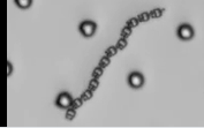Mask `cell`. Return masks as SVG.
Returning <instances> with one entry per match:
<instances>
[{"instance_id":"obj_5","label":"cell","mask_w":204,"mask_h":128,"mask_svg":"<svg viewBox=\"0 0 204 128\" xmlns=\"http://www.w3.org/2000/svg\"><path fill=\"white\" fill-rule=\"evenodd\" d=\"M14 2L21 9H28L32 5V0H14Z\"/></svg>"},{"instance_id":"obj_13","label":"cell","mask_w":204,"mask_h":128,"mask_svg":"<svg viewBox=\"0 0 204 128\" xmlns=\"http://www.w3.org/2000/svg\"><path fill=\"white\" fill-rule=\"evenodd\" d=\"M117 53H118L117 46H110V48H107L106 51H105V55L110 57V58L114 57V55H117Z\"/></svg>"},{"instance_id":"obj_11","label":"cell","mask_w":204,"mask_h":128,"mask_svg":"<svg viewBox=\"0 0 204 128\" xmlns=\"http://www.w3.org/2000/svg\"><path fill=\"white\" fill-rule=\"evenodd\" d=\"M128 45V43H127V38H124V37H121L119 41L117 42V49L118 50H124L126 49V46Z\"/></svg>"},{"instance_id":"obj_2","label":"cell","mask_w":204,"mask_h":128,"mask_svg":"<svg viewBox=\"0 0 204 128\" xmlns=\"http://www.w3.org/2000/svg\"><path fill=\"white\" fill-rule=\"evenodd\" d=\"M79 30H80L81 35L86 38H90L95 35V32L97 30V25L96 22L90 21V20H86V21H82L79 25Z\"/></svg>"},{"instance_id":"obj_18","label":"cell","mask_w":204,"mask_h":128,"mask_svg":"<svg viewBox=\"0 0 204 128\" xmlns=\"http://www.w3.org/2000/svg\"><path fill=\"white\" fill-rule=\"evenodd\" d=\"M13 73V66H12V64L9 62V61H7V76L9 77L11 75H12Z\"/></svg>"},{"instance_id":"obj_17","label":"cell","mask_w":204,"mask_h":128,"mask_svg":"<svg viewBox=\"0 0 204 128\" xmlns=\"http://www.w3.org/2000/svg\"><path fill=\"white\" fill-rule=\"evenodd\" d=\"M83 103H84V100H83V99H82L81 97H77V98H75L74 100H73L72 106H73L74 109H79V107H81V106L83 105Z\"/></svg>"},{"instance_id":"obj_3","label":"cell","mask_w":204,"mask_h":128,"mask_svg":"<svg viewBox=\"0 0 204 128\" xmlns=\"http://www.w3.org/2000/svg\"><path fill=\"white\" fill-rule=\"evenodd\" d=\"M127 83L133 89H140L144 85V76H143V74L141 72L134 71V72H131L128 75Z\"/></svg>"},{"instance_id":"obj_10","label":"cell","mask_w":204,"mask_h":128,"mask_svg":"<svg viewBox=\"0 0 204 128\" xmlns=\"http://www.w3.org/2000/svg\"><path fill=\"white\" fill-rule=\"evenodd\" d=\"M99 87V81L98 79H95V77H92V79L89 81V84H88V88L90 89V90H92V91H95L97 88Z\"/></svg>"},{"instance_id":"obj_16","label":"cell","mask_w":204,"mask_h":128,"mask_svg":"<svg viewBox=\"0 0 204 128\" xmlns=\"http://www.w3.org/2000/svg\"><path fill=\"white\" fill-rule=\"evenodd\" d=\"M103 74H104V72H103V68L98 66V67H96L95 69H93L92 77H95V79H99V77H102V76H103Z\"/></svg>"},{"instance_id":"obj_9","label":"cell","mask_w":204,"mask_h":128,"mask_svg":"<svg viewBox=\"0 0 204 128\" xmlns=\"http://www.w3.org/2000/svg\"><path fill=\"white\" fill-rule=\"evenodd\" d=\"M110 62H111V58H110V57H107V55H105V57H103V58L99 60L98 66L104 69V68H106L108 65H110Z\"/></svg>"},{"instance_id":"obj_12","label":"cell","mask_w":204,"mask_h":128,"mask_svg":"<svg viewBox=\"0 0 204 128\" xmlns=\"http://www.w3.org/2000/svg\"><path fill=\"white\" fill-rule=\"evenodd\" d=\"M138 25H140V20L137 18H130L129 20L127 21V23H126V25L130 27L131 29H133V28H136Z\"/></svg>"},{"instance_id":"obj_4","label":"cell","mask_w":204,"mask_h":128,"mask_svg":"<svg viewBox=\"0 0 204 128\" xmlns=\"http://www.w3.org/2000/svg\"><path fill=\"white\" fill-rule=\"evenodd\" d=\"M73 100H74V98L72 97V95L69 92H60L56 99V106H58L59 109H62V110H66L72 106Z\"/></svg>"},{"instance_id":"obj_7","label":"cell","mask_w":204,"mask_h":128,"mask_svg":"<svg viewBox=\"0 0 204 128\" xmlns=\"http://www.w3.org/2000/svg\"><path fill=\"white\" fill-rule=\"evenodd\" d=\"M164 11H165L164 8H155L150 12V16H151V18H159L163 15Z\"/></svg>"},{"instance_id":"obj_8","label":"cell","mask_w":204,"mask_h":128,"mask_svg":"<svg viewBox=\"0 0 204 128\" xmlns=\"http://www.w3.org/2000/svg\"><path fill=\"white\" fill-rule=\"evenodd\" d=\"M93 96V91L92 90H90L89 88H88L87 90H84V91L81 94V98L84 100V102H87V100H89V99H91Z\"/></svg>"},{"instance_id":"obj_6","label":"cell","mask_w":204,"mask_h":128,"mask_svg":"<svg viewBox=\"0 0 204 128\" xmlns=\"http://www.w3.org/2000/svg\"><path fill=\"white\" fill-rule=\"evenodd\" d=\"M76 117V109H74L73 106L66 109V119L67 120H73Z\"/></svg>"},{"instance_id":"obj_1","label":"cell","mask_w":204,"mask_h":128,"mask_svg":"<svg viewBox=\"0 0 204 128\" xmlns=\"http://www.w3.org/2000/svg\"><path fill=\"white\" fill-rule=\"evenodd\" d=\"M176 36L179 37V39L185 41V42L192 41L193 38L195 37V29L189 23H182L176 29Z\"/></svg>"},{"instance_id":"obj_15","label":"cell","mask_w":204,"mask_h":128,"mask_svg":"<svg viewBox=\"0 0 204 128\" xmlns=\"http://www.w3.org/2000/svg\"><path fill=\"white\" fill-rule=\"evenodd\" d=\"M131 32H133V31H131V28L128 27V25H126V27L122 28V30H121V37H124V38H128V37H130Z\"/></svg>"},{"instance_id":"obj_14","label":"cell","mask_w":204,"mask_h":128,"mask_svg":"<svg viewBox=\"0 0 204 128\" xmlns=\"http://www.w3.org/2000/svg\"><path fill=\"white\" fill-rule=\"evenodd\" d=\"M137 18L140 20V22H148L149 20L151 18V16H150V13L143 12V13H141L138 16H137Z\"/></svg>"}]
</instances>
